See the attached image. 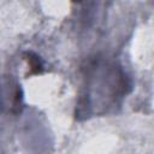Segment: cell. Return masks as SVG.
<instances>
[{
	"label": "cell",
	"instance_id": "6da1fadb",
	"mask_svg": "<svg viewBox=\"0 0 154 154\" xmlns=\"http://www.w3.org/2000/svg\"><path fill=\"white\" fill-rule=\"evenodd\" d=\"M25 59L28 60V64L31 69V73H40L42 71V63H41V60L37 55L29 52V53H26Z\"/></svg>",
	"mask_w": 154,
	"mask_h": 154
}]
</instances>
